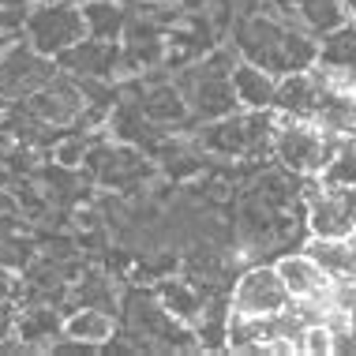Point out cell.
Segmentation results:
<instances>
[{
  "instance_id": "9",
  "label": "cell",
  "mask_w": 356,
  "mask_h": 356,
  "mask_svg": "<svg viewBox=\"0 0 356 356\" xmlns=\"http://www.w3.org/2000/svg\"><path fill=\"white\" fill-rule=\"evenodd\" d=\"M277 15H285L289 23L304 26L307 34L323 38L338 31L341 23H349V4L345 0H270Z\"/></svg>"
},
{
  "instance_id": "17",
  "label": "cell",
  "mask_w": 356,
  "mask_h": 356,
  "mask_svg": "<svg viewBox=\"0 0 356 356\" xmlns=\"http://www.w3.org/2000/svg\"><path fill=\"white\" fill-rule=\"evenodd\" d=\"M90 165L98 169L102 184H113V188H128L131 180H139L147 172V161L136 150H94Z\"/></svg>"
},
{
  "instance_id": "1",
  "label": "cell",
  "mask_w": 356,
  "mask_h": 356,
  "mask_svg": "<svg viewBox=\"0 0 356 356\" xmlns=\"http://www.w3.org/2000/svg\"><path fill=\"white\" fill-rule=\"evenodd\" d=\"M233 49L240 53V60H252L282 79V75L315 68L319 38L307 34L304 26L289 23L274 8H263V12L244 15L233 23Z\"/></svg>"
},
{
  "instance_id": "3",
  "label": "cell",
  "mask_w": 356,
  "mask_h": 356,
  "mask_svg": "<svg viewBox=\"0 0 356 356\" xmlns=\"http://www.w3.org/2000/svg\"><path fill=\"white\" fill-rule=\"evenodd\" d=\"M345 139L349 136H334V131H326L323 124H315V120L282 117V113H277L270 150L289 172H296V177L307 180V177H323V169L330 165V158L338 154V147Z\"/></svg>"
},
{
  "instance_id": "14",
  "label": "cell",
  "mask_w": 356,
  "mask_h": 356,
  "mask_svg": "<svg viewBox=\"0 0 356 356\" xmlns=\"http://www.w3.org/2000/svg\"><path fill=\"white\" fill-rule=\"evenodd\" d=\"M136 102H139V109L147 113L154 124H161V128H169V131L177 128V124L191 120V109H188L184 94H180L177 79H172V83H150V86H143V90L136 94Z\"/></svg>"
},
{
  "instance_id": "21",
  "label": "cell",
  "mask_w": 356,
  "mask_h": 356,
  "mask_svg": "<svg viewBox=\"0 0 356 356\" xmlns=\"http://www.w3.org/2000/svg\"><path fill=\"white\" fill-rule=\"evenodd\" d=\"M323 296L334 312H356V274H334Z\"/></svg>"
},
{
  "instance_id": "5",
  "label": "cell",
  "mask_w": 356,
  "mask_h": 356,
  "mask_svg": "<svg viewBox=\"0 0 356 356\" xmlns=\"http://www.w3.org/2000/svg\"><path fill=\"white\" fill-rule=\"evenodd\" d=\"M23 38L45 56H60L86 38V15L79 0H38L23 19Z\"/></svg>"
},
{
  "instance_id": "12",
  "label": "cell",
  "mask_w": 356,
  "mask_h": 356,
  "mask_svg": "<svg viewBox=\"0 0 356 356\" xmlns=\"http://www.w3.org/2000/svg\"><path fill=\"white\" fill-rule=\"evenodd\" d=\"M83 83L75 86L68 79H53L42 86V90L31 94V102H26V109L34 113V117H42L45 124H72L75 117L83 113Z\"/></svg>"
},
{
  "instance_id": "13",
  "label": "cell",
  "mask_w": 356,
  "mask_h": 356,
  "mask_svg": "<svg viewBox=\"0 0 356 356\" xmlns=\"http://www.w3.org/2000/svg\"><path fill=\"white\" fill-rule=\"evenodd\" d=\"M154 293H158L161 307H165L172 319L191 326V330L203 323V315H207V307H210L207 293H199V282H191V277H169V282H161Z\"/></svg>"
},
{
  "instance_id": "16",
  "label": "cell",
  "mask_w": 356,
  "mask_h": 356,
  "mask_svg": "<svg viewBox=\"0 0 356 356\" xmlns=\"http://www.w3.org/2000/svg\"><path fill=\"white\" fill-rule=\"evenodd\" d=\"M64 338H75L83 345H109L113 338H117V319L109 315V307H90L83 304L75 315H68L64 319Z\"/></svg>"
},
{
  "instance_id": "8",
  "label": "cell",
  "mask_w": 356,
  "mask_h": 356,
  "mask_svg": "<svg viewBox=\"0 0 356 356\" xmlns=\"http://www.w3.org/2000/svg\"><path fill=\"white\" fill-rule=\"evenodd\" d=\"M56 68H64L75 79H113L120 72V42H102L86 34L79 45L56 56Z\"/></svg>"
},
{
  "instance_id": "2",
  "label": "cell",
  "mask_w": 356,
  "mask_h": 356,
  "mask_svg": "<svg viewBox=\"0 0 356 356\" xmlns=\"http://www.w3.org/2000/svg\"><path fill=\"white\" fill-rule=\"evenodd\" d=\"M240 60L236 49H210L207 56L191 60L180 68L177 86L184 94L191 120H218L236 113V94H233V64Z\"/></svg>"
},
{
  "instance_id": "20",
  "label": "cell",
  "mask_w": 356,
  "mask_h": 356,
  "mask_svg": "<svg viewBox=\"0 0 356 356\" xmlns=\"http://www.w3.org/2000/svg\"><path fill=\"white\" fill-rule=\"evenodd\" d=\"M64 330V319H56L53 307H31V312L19 315V338H23L26 345L34 341H45V338H56V334Z\"/></svg>"
},
{
  "instance_id": "6",
  "label": "cell",
  "mask_w": 356,
  "mask_h": 356,
  "mask_svg": "<svg viewBox=\"0 0 356 356\" xmlns=\"http://www.w3.org/2000/svg\"><path fill=\"white\" fill-rule=\"evenodd\" d=\"M282 307H289V293L274 270V263H252L236 274L233 289H229V315L270 319Z\"/></svg>"
},
{
  "instance_id": "7",
  "label": "cell",
  "mask_w": 356,
  "mask_h": 356,
  "mask_svg": "<svg viewBox=\"0 0 356 356\" xmlns=\"http://www.w3.org/2000/svg\"><path fill=\"white\" fill-rule=\"evenodd\" d=\"M53 75H56L53 56L38 53L31 42L0 49V94H8V98H31Z\"/></svg>"
},
{
  "instance_id": "27",
  "label": "cell",
  "mask_w": 356,
  "mask_h": 356,
  "mask_svg": "<svg viewBox=\"0 0 356 356\" xmlns=\"http://www.w3.org/2000/svg\"><path fill=\"white\" fill-rule=\"evenodd\" d=\"M79 4H83V0H79Z\"/></svg>"
},
{
  "instance_id": "22",
  "label": "cell",
  "mask_w": 356,
  "mask_h": 356,
  "mask_svg": "<svg viewBox=\"0 0 356 356\" xmlns=\"http://www.w3.org/2000/svg\"><path fill=\"white\" fill-rule=\"evenodd\" d=\"M214 4L221 8L218 12V23L225 26L229 19H244V15H255V12H263V8H270V0H214Z\"/></svg>"
},
{
  "instance_id": "23",
  "label": "cell",
  "mask_w": 356,
  "mask_h": 356,
  "mask_svg": "<svg viewBox=\"0 0 356 356\" xmlns=\"http://www.w3.org/2000/svg\"><path fill=\"white\" fill-rule=\"evenodd\" d=\"M79 296H83V304H90V307H113V285L105 282L102 274L86 277L79 285Z\"/></svg>"
},
{
  "instance_id": "25",
  "label": "cell",
  "mask_w": 356,
  "mask_h": 356,
  "mask_svg": "<svg viewBox=\"0 0 356 356\" xmlns=\"http://www.w3.org/2000/svg\"><path fill=\"white\" fill-rule=\"evenodd\" d=\"M169 4H177L180 12H210L214 0H169Z\"/></svg>"
},
{
  "instance_id": "26",
  "label": "cell",
  "mask_w": 356,
  "mask_h": 356,
  "mask_svg": "<svg viewBox=\"0 0 356 356\" xmlns=\"http://www.w3.org/2000/svg\"><path fill=\"white\" fill-rule=\"evenodd\" d=\"M38 4V0H0V8H8V12H31V8Z\"/></svg>"
},
{
  "instance_id": "18",
  "label": "cell",
  "mask_w": 356,
  "mask_h": 356,
  "mask_svg": "<svg viewBox=\"0 0 356 356\" xmlns=\"http://www.w3.org/2000/svg\"><path fill=\"white\" fill-rule=\"evenodd\" d=\"M83 15L90 38H102V42H120L124 38V26H128L124 0H83Z\"/></svg>"
},
{
  "instance_id": "15",
  "label": "cell",
  "mask_w": 356,
  "mask_h": 356,
  "mask_svg": "<svg viewBox=\"0 0 356 356\" xmlns=\"http://www.w3.org/2000/svg\"><path fill=\"white\" fill-rule=\"evenodd\" d=\"M233 94H236L240 109H274L277 75H270L252 60H236L233 64Z\"/></svg>"
},
{
  "instance_id": "11",
  "label": "cell",
  "mask_w": 356,
  "mask_h": 356,
  "mask_svg": "<svg viewBox=\"0 0 356 356\" xmlns=\"http://www.w3.org/2000/svg\"><path fill=\"white\" fill-rule=\"evenodd\" d=\"M323 98H326V86L319 83L315 68L293 72V75H282V79H277L274 113H282V117H304V120H315V113H319Z\"/></svg>"
},
{
  "instance_id": "24",
  "label": "cell",
  "mask_w": 356,
  "mask_h": 356,
  "mask_svg": "<svg viewBox=\"0 0 356 356\" xmlns=\"http://www.w3.org/2000/svg\"><path fill=\"white\" fill-rule=\"evenodd\" d=\"M15 330H19V315L12 312V304H8V300H0V341H8Z\"/></svg>"
},
{
  "instance_id": "19",
  "label": "cell",
  "mask_w": 356,
  "mask_h": 356,
  "mask_svg": "<svg viewBox=\"0 0 356 356\" xmlns=\"http://www.w3.org/2000/svg\"><path fill=\"white\" fill-rule=\"evenodd\" d=\"M319 60L341 64V68H356V23H341L338 31L319 38Z\"/></svg>"
},
{
  "instance_id": "4",
  "label": "cell",
  "mask_w": 356,
  "mask_h": 356,
  "mask_svg": "<svg viewBox=\"0 0 356 356\" xmlns=\"http://www.w3.org/2000/svg\"><path fill=\"white\" fill-rule=\"evenodd\" d=\"M274 109H240L229 117L207 120V128L195 136L199 150L214 158H255V154L274 147Z\"/></svg>"
},
{
  "instance_id": "10",
  "label": "cell",
  "mask_w": 356,
  "mask_h": 356,
  "mask_svg": "<svg viewBox=\"0 0 356 356\" xmlns=\"http://www.w3.org/2000/svg\"><path fill=\"white\" fill-rule=\"evenodd\" d=\"M274 270L282 277L289 300H315V296L326 293V285H330V274L323 270L319 263H315L312 255L304 252H285L274 259Z\"/></svg>"
}]
</instances>
